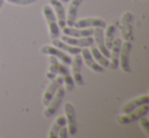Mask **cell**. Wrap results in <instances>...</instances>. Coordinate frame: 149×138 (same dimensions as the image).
I'll return each instance as SVG.
<instances>
[{"mask_svg":"<svg viewBox=\"0 0 149 138\" xmlns=\"http://www.w3.org/2000/svg\"><path fill=\"white\" fill-rule=\"evenodd\" d=\"M40 53L44 54V55L54 56V57H56L58 60H60L62 63L65 64V65H68V66L70 65V63H72V58H70V56L68 55V53H65V52L58 49V48L54 47L53 45L52 46H50V45L43 46V47L40 49Z\"/></svg>","mask_w":149,"mask_h":138,"instance_id":"obj_9","label":"cell"},{"mask_svg":"<svg viewBox=\"0 0 149 138\" xmlns=\"http://www.w3.org/2000/svg\"><path fill=\"white\" fill-rule=\"evenodd\" d=\"M123 41L120 40V38H114L112 46L110 48V55H109V66L108 68L114 70L118 67V61H120V47H122Z\"/></svg>","mask_w":149,"mask_h":138,"instance_id":"obj_13","label":"cell"},{"mask_svg":"<svg viewBox=\"0 0 149 138\" xmlns=\"http://www.w3.org/2000/svg\"><path fill=\"white\" fill-rule=\"evenodd\" d=\"M3 3H4V0H0V9H1V7H2Z\"/></svg>","mask_w":149,"mask_h":138,"instance_id":"obj_27","label":"cell"},{"mask_svg":"<svg viewBox=\"0 0 149 138\" xmlns=\"http://www.w3.org/2000/svg\"><path fill=\"white\" fill-rule=\"evenodd\" d=\"M62 34L65 36H70V37L74 38H81V37H88V36H93L94 30L91 27H70V25H64L61 27Z\"/></svg>","mask_w":149,"mask_h":138,"instance_id":"obj_16","label":"cell"},{"mask_svg":"<svg viewBox=\"0 0 149 138\" xmlns=\"http://www.w3.org/2000/svg\"><path fill=\"white\" fill-rule=\"evenodd\" d=\"M57 137H59V138H68V127H66L65 125L62 126V127L60 128L59 132H58Z\"/></svg>","mask_w":149,"mask_h":138,"instance_id":"obj_26","label":"cell"},{"mask_svg":"<svg viewBox=\"0 0 149 138\" xmlns=\"http://www.w3.org/2000/svg\"><path fill=\"white\" fill-rule=\"evenodd\" d=\"M70 6L66 13V25L72 27L77 19V13L80 5L84 2V0H70Z\"/></svg>","mask_w":149,"mask_h":138,"instance_id":"obj_20","label":"cell"},{"mask_svg":"<svg viewBox=\"0 0 149 138\" xmlns=\"http://www.w3.org/2000/svg\"><path fill=\"white\" fill-rule=\"evenodd\" d=\"M66 125V119L65 116H59L54 120L53 124L51 125V128L48 133V138H57L58 132L62 126Z\"/></svg>","mask_w":149,"mask_h":138,"instance_id":"obj_22","label":"cell"},{"mask_svg":"<svg viewBox=\"0 0 149 138\" xmlns=\"http://www.w3.org/2000/svg\"><path fill=\"white\" fill-rule=\"evenodd\" d=\"M64 114H65L66 123H68V134L70 136H74L77 134V118H76V110L72 103L64 104Z\"/></svg>","mask_w":149,"mask_h":138,"instance_id":"obj_7","label":"cell"},{"mask_svg":"<svg viewBox=\"0 0 149 138\" xmlns=\"http://www.w3.org/2000/svg\"><path fill=\"white\" fill-rule=\"evenodd\" d=\"M103 29L102 27H96L94 29V32H93V39H94V43L96 44V47L97 49L103 54L105 57L109 58V55H110V52L109 50L106 48L105 44H104V35H103Z\"/></svg>","mask_w":149,"mask_h":138,"instance_id":"obj_17","label":"cell"},{"mask_svg":"<svg viewBox=\"0 0 149 138\" xmlns=\"http://www.w3.org/2000/svg\"><path fill=\"white\" fill-rule=\"evenodd\" d=\"M7 2L13 5H21V6H26V5H31L35 3L37 0H6Z\"/></svg>","mask_w":149,"mask_h":138,"instance_id":"obj_25","label":"cell"},{"mask_svg":"<svg viewBox=\"0 0 149 138\" xmlns=\"http://www.w3.org/2000/svg\"><path fill=\"white\" fill-rule=\"evenodd\" d=\"M133 19L134 16L130 11H126L120 17L118 21V29L120 30V34L125 41H132L133 40Z\"/></svg>","mask_w":149,"mask_h":138,"instance_id":"obj_4","label":"cell"},{"mask_svg":"<svg viewBox=\"0 0 149 138\" xmlns=\"http://www.w3.org/2000/svg\"><path fill=\"white\" fill-rule=\"evenodd\" d=\"M60 1H61L62 3H68L70 1V0H60Z\"/></svg>","mask_w":149,"mask_h":138,"instance_id":"obj_28","label":"cell"},{"mask_svg":"<svg viewBox=\"0 0 149 138\" xmlns=\"http://www.w3.org/2000/svg\"><path fill=\"white\" fill-rule=\"evenodd\" d=\"M148 112H149V105L148 104H144V105L139 106L138 108L129 112V113L122 114V115L118 116L116 121L120 125H127V124L133 123V122L139 120L142 116L146 115Z\"/></svg>","mask_w":149,"mask_h":138,"instance_id":"obj_3","label":"cell"},{"mask_svg":"<svg viewBox=\"0 0 149 138\" xmlns=\"http://www.w3.org/2000/svg\"><path fill=\"white\" fill-rule=\"evenodd\" d=\"M144 104H149V95H139V97L129 101L128 103H126L122 107V113L123 114L129 113V112L133 111V110H135L136 108H138L139 106L144 105Z\"/></svg>","mask_w":149,"mask_h":138,"instance_id":"obj_18","label":"cell"},{"mask_svg":"<svg viewBox=\"0 0 149 138\" xmlns=\"http://www.w3.org/2000/svg\"><path fill=\"white\" fill-rule=\"evenodd\" d=\"M42 13L48 25V31H49V37L51 40L59 38V27H58L57 21H56L55 14L49 4H46L42 8Z\"/></svg>","mask_w":149,"mask_h":138,"instance_id":"obj_2","label":"cell"},{"mask_svg":"<svg viewBox=\"0 0 149 138\" xmlns=\"http://www.w3.org/2000/svg\"><path fill=\"white\" fill-rule=\"evenodd\" d=\"M59 74L63 77V84L65 91H72L74 87V79L70 74V71L68 69V65L60 63L58 59L54 56L50 55L49 57V70L46 72V77L49 80H52L56 77V75Z\"/></svg>","mask_w":149,"mask_h":138,"instance_id":"obj_1","label":"cell"},{"mask_svg":"<svg viewBox=\"0 0 149 138\" xmlns=\"http://www.w3.org/2000/svg\"><path fill=\"white\" fill-rule=\"evenodd\" d=\"M74 57L72 59V69H70V74L72 77L74 79V84L82 87V85L85 84L84 82V78L82 76L81 73V69H82V65H83V59H82L81 54H77V55H74Z\"/></svg>","mask_w":149,"mask_h":138,"instance_id":"obj_6","label":"cell"},{"mask_svg":"<svg viewBox=\"0 0 149 138\" xmlns=\"http://www.w3.org/2000/svg\"><path fill=\"white\" fill-rule=\"evenodd\" d=\"M132 50V43L131 41H125L122 43L120 52V61H118V66H120L122 70L126 73H130L131 67H130V53Z\"/></svg>","mask_w":149,"mask_h":138,"instance_id":"obj_8","label":"cell"},{"mask_svg":"<svg viewBox=\"0 0 149 138\" xmlns=\"http://www.w3.org/2000/svg\"><path fill=\"white\" fill-rule=\"evenodd\" d=\"M118 29V21H116V19L112 21L111 23H109L108 25H106L105 32L103 33V35H104V44H105L106 48H107L108 50L111 48Z\"/></svg>","mask_w":149,"mask_h":138,"instance_id":"obj_19","label":"cell"},{"mask_svg":"<svg viewBox=\"0 0 149 138\" xmlns=\"http://www.w3.org/2000/svg\"><path fill=\"white\" fill-rule=\"evenodd\" d=\"M63 84V77L60 75V76H56L54 79H52L50 84L47 87V89H45L43 93V97H42V104L44 106H47L49 104V102L51 101V99L53 97L54 93H56L57 89L60 85Z\"/></svg>","mask_w":149,"mask_h":138,"instance_id":"obj_10","label":"cell"},{"mask_svg":"<svg viewBox=\"0 0 149 138\" xmlns=\"http://www.w3.org/2000/svg\"><path fill=\"white\" fill-rule=\"evenodd\" d=\"M80 54H81L83 61L85 62V64L90 68V69H91L92 71H94V72H96V73L103 72L104 68L102 67L100 64H98L97 62L95 61V59H94L93 56H92L91 52H90V50L88 49L87 47L82 48L81 53H80Z\"/></svg>","mask_w":149,"mask_h":138,"instance_id":"obj_15","label":"cell"},{"mask_svg":"<svg viewBox=\"0 0 149 138\" xmlns=\"http://www.w3.org/2000/svg\"><path fill=\"white\" fill-rule=\"evenodd\" d=\"M64 95H65V89H64V87H63V84H62L57 89L56 93H54L53 97H52L51 101L49 102V104L46 106V109L44 110L43 115L45 116L46 118L52 117V116L55 114V112L57 111L59 105L61 104Z\"/></svg>","mask_w":149,"mask_h":138,"instance_id":"obj_5","label":"cell"},{"mask_svg":"<svg viewBox=\"0 0 149 138\" xmlns=\"http://www.w3.org/2000/svg\"><path fill=\"white\" fill-rule=\"evenodd\" d=\"M72 27H106V23L104 19H100V17H96V16H91V17H84V19H77L74 21V25Z\"/></svg>","mask_w":149,"mask_h":138,"instance_id":"obj_11","label":"cell"},{"mask_svg":"<svg viewBox=\"0 0 149 138\" xmlns=\"http://www.w3.org/2000/svg\"><path fill=\"white\" fill-rule=\"evenodd\" d=\"M49 5L54 11L58 27H59V29H61L64 25H66V12L64 10L63 4L60 0H49Z\"/></svg>","mask_w":149,"mask_h":138,"instance_id":"obj_12","label":"cell"},{"mask_svg":"<svg viewBox=\"0 0 149 138\" xmlns=\"http://www.w3.org/2000/svg\"><path fill=\"white\" fill-rule=\"evenodd\" d=\"M134 1H135V2H137V1H139V0H134Z\"/></svg>","mask_w":149,"mask_h":138,"instance_id":"obj_29","label":"cell"},{"mask_svg":"<svg viewBox=\"0 0 149 138\" xmlns=\"http://www.w3.org/2000/svg\"><path fill=\"white\" fill-rule=\"evenodd\" d=\"M51 42H52V45H53L54 47L58 48V49H60L61 51H63V52H68V54H72V55H77V54L81 53L82 48L70 45V44L63 42L61 39H59V38H56V39L51 40Z\"/></svg>","mask_w":149,"mask_h":138,"instance_id":"obj_21","label":"cell"},{"mask_svg":"<svg viewBox=\"0 0 149 138\" xmlns=\"http://www.w3.org/2000/svg\"><path fill=\"white\" fill-rule=\"evenodd\" d=\"M60 39L65 43L70 44L72 46H76L79 48H86L90 47L92 44H94V39L92 36H88V37H81V38H74L70 37V36H61Z\"/></svg>","mask_w":149,"mask_h":138,"instance_id":"obj_14","label":"cell"},{"mask_svg":"<svg viewBox=\"0 0 149 138\" xmlns=\"http://www.w3.org/2000/svg\"><path fill=\"white\" fill-rule=\"evenodd\" d=\"M89 50H90V52H91L93 58L95 59V61L97 62L98 64H100L103 68H108V66H109V60L97 49L96 46H94L93 44H92V45L90 46Z\"/></svg>","mask_w":149,"mask_h":138,"instance_id":"obj_23","label":"cell"},{"mask_svg":"<svg viewBox=\"0 0 149 138\" xmlns=\"http://www.w3.org/2000/svg\"><path fill=\"white\" fill-rule=\"evenodd\" d=\"M139 123H140V127L143 129L145 135H146L147 137H149V121H148V119H147V117L142 116V117L139 119Z\"/></svg>","mask_w":149,"mask_h":138,"instance_id":"obj_24","label":"cell"}]
</instances>
